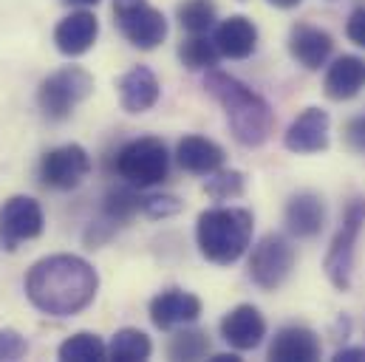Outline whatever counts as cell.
I'll return each mask as SVG.
<instances>
[{
    "label": "cell",
    "instance_id": "obj_1",
    "mask_svg": "<svg viewBox=\"0 0 365 362\" xmlns=\"http://www.w3.org/2000/svg\"><path fill=\"white\" fill-rule=\"evenodd\" d=\"M99 291V274L80 255H48L26 274V297L48 317H74Z\"/></svg>",
    "mask_w": 365,
    "mask_h": 362
},
{
    "label": "cell",
    "instance_id": "obj_2",
    "mask_svg": "<svg viewBox=\"0 0 365 362\" xmlns=\"http://www.w3.org/2000/svg\"><path fill=\"white\" fill-rule=\"evenodd\" d=\"M204 88L224 108L227 122H230V130H232V136H235L238 145H244V148H261L272 136L274 113L272 108H269V102L261 93L247 88L232 74H224V71H215V68L207 71Z\"/></svg>",
    "mask_w": 365,
    "mask_h": 362
},
{
    "label": "cell",
    "instance_id": "obj_3",
    "mask_svg": "<svg viewBox=\"0 0 365 362\" xmlns=\"http://www.w3.org/2000/svg\"><path fill=\"white\" fill-rule=\"evenodd\" d=\"M255 218L241 207H210L195 221L198 252L218 267H230L241 261L252 244Z\"/></svg>",
    "mask_w": 365,
    "mask_h": 362
},
{
    "label": "cell",
    "instance_id": "obj_4",
    "mask_svg": "<svg viewBox=\"0 0 365 362\" xmlns=\"http://www.w3.org/2000/svg\"><path fill=\"white\" fill-rule=\"evenodd\" d=\"M116 173L125 184H133L136 190L162 184L170 173V153L165 148L162 139L156 136H142L128 142L119 153H116Z\"/></svg>",
    "mask_w": 365,
    "mask_h": 362
},
{
    "label": "cell",
    "instance_id": "obj_5",
    "mask_svg": "<svg viewBox=\"0 0 365 362\" xmlns=\"http://www.w3.org/2000/svg\"><path fill=\"white\" fill-rule=\"evenodd\" d=\"M91 93H93V77L83 66H63L60 71L48 74L40 83V88H37V105H40V110L48 119L63 122Z\"/></svg>",
    "mask_w": 365,
    "mask_h": 362
},
{
    "label": "cell",
    "instance_id": "obj_6",
    "mask_svg": "<svg viewBox=\"0 0 365 362\" xmlns=\"http://www.w3.org/2000/svg\"><path fill=\"white\" fill-rule=\"evenodd\" d=\"M365 227V198H357L349 204L340 229L331 238V247L326 252L323 269L326 277L331 280L334 289L349 291L351 289V277H354V252H357V241Z\"/></svg>",
    "mask_w": 365,
    "mask_h": 362
},
{
    "label": "cell",
    "instance_id": "obj_7",
    "mask_svg": "<svg viewBox=\"0 0 365 362\" xmlns=\"http://www.w3.org/2000/svg\"><path fill=\"white\" fill-rule=\"evenodd\" d=\"M113 23L119 34L142 51H153L168 37L165 14L148 0H113Z\"/></svg>",
    "mask_w": 365,
    "mask_h": 362
},
{
    "label": "cell",
    "instance_id": "obj_8",
    "mask_svg": "<svg viewBox=\"0 0 365 362\" xmlns=\"http://www.w3.org/2000/svg\"><path fill=\"white\" fill-rule=\"evenodd\" d=\"M294 269V247L286 235H264L250 255V277L258 289L274 291L280 289Z\"/></svg>",
    "mask_w": 365,
    "mask_h": 362
},
{
    "label": "cell",
    "instance_id": "obj_9",
    "mask_svg": "<svg viewBox=\"0 0 365 362\" xmlns=\"http://www.w3.org/2000/svg\"><path fill=\"white\" fill-rule=\"evenodd\" d=\"M46 215L37 198L31 195H11L0 207V244L14 252L20 244L34 241L43 235Z\"/></svg>",
    "mask_w": 365,
    "mask_h": 362
},
{
    "label": "cell",
    "instance_id": "obj_10",
    "mask_svg": "<svg viewBox=\"0 0 365 362\" xmlns=\"http://www.w3.org/2000/svg\"><path fill=\"white\" fill-rule=\"evenodd\" d=\"M91 173V156L83 145H63L43 156L40 179L51 190H74Z\"/></svg>",
    "mask_w": 365,
    "mask_h": 362
},
{
    "label": "cell",
    "instance_id": "obj_11",
    "mask_svg": "<svg viewBox=\"0 0 365 362\" xmlns=\"http://www.w3.org/2000/svg\"><path fill=\"white\" fill-rule=\"evenodd\" d=\"M267 337V320L252 303H241L221 320V340L235 351H252Z\"/></svg>",
    "mask_w": 365,
    "mask_h": 362
},
{
    "label": "cell",
    "instance_id": "obj_12",
    "mask_svg": "<svg viewBox=\"0 0 365 362\" xmlns=\"http://www.w3.org/2000/svg\"><path fill=\"white\" fill-rule=\"evenodd\" d=\"M150 323L162 331L190 326L201 317V300L184 289H165L150 300Z\"/></svg>",
    "mask_w": 365,
    "mask_h": 362
},
{
    "label": "cell",
    "instance_id": "obj_13",
    "mask_svg": "<svg viewBox=\"0 0 365 362\" xmlns=\"http://www.w3.org/2000/svg\"><path fill=\"white\" fill-rule=\"evenodd\" d=\"M329 113L323 108H306L283 133V145L292 153H320L329 148Z\"/></svg>",
    "mask_w": 365,
    "mask_h": 362
},
{
    "label": "cell",
    "instance_id": "obj_14",
    "mask_svg": "<svg viewBox=\"0 0 365 362\" xmlns=\"http://www.w3.org/2000/svg\"><path fill=\"white\" fill-rule=\"evenodd\" d=\"M96 37H99V20L93 17V11H86V9L71 11L54 29V46L66 57H83L93 48Z\"/></svg>",
    "mask_w": 365,
    "mask_h": 362
},
{
    "label": "cell",
    "instance_id": "obj_15",
    "mask_svg": "<svg viewBox=\"0 0 365 362\" xmlns=\"http://www.w3.org/2000/svg\"><path fill=\"white\" fill-rule=\"evenodd\" d=\"M334 51V40L329 31L317 29V26H309V23H300L292 29L289 34V54L306 68V71H320L329 57Z\"/></svg>",
    "mask_w": 365,
    "mask_h": 362
},
{
    "label": "cell",
    "instance_id": "obj_16",
    "mask_svg": "<svg viewBox=\"0 0 365 362\" xmlns=\"http://www.w3.org/2000/svg\"><path fill=\"white\" fill-rule=\"evenodd\" d=\"M116 88H119V105L128 113H145L162 96V86L148 66H133L130 71H125L119 77Z\"/></svg>",
    "mask_w": 365,
    "mask_h": 362
},
{
    "label": "cell",
    "instance_id": "obj_17",
    "mask_svg": "<svg viewBox=\"0 0 365 362\" xmlns=\"http://www.w3.org/2000/svg\"><path fill=\"white\" fill-rule=\"evenodd\" d=\"M283 218H286V229L294 238H314L326 224V201L312 190L294 192L286 204Z\"/></svg>",
    "mask_w": 365,
    "mask_h": 362
},
{
    "label": "cell",
    "instance_id": "obj_18",
    "mask_svg": "<svg viewBox=\"0 0 365 362\" xmlns=\"http://www.w3.org/2000/svg\"><path fill=\"white\" fill-rule=\"evenodd\" d=\"M212 40H215L221 57L247 60L258 48V26L244 14H232V17H227V20H221L215 26Z\"/></svg>",
    "mask_w": 365,
    "mask_h": 362
},
{
    "label": "cell",
    "instance_id": "obj_19",
    "mask_svg": "<svg viewBox=\"0 0 365 362\" xmlns=\"http://www.w3.org/2000/svg\"><path fill=\"white\" fill-rule=\"evenodd\" d=\"M320 337L306 326H286L274 334L269 360L274 362H314L320 360Z\"/></svg>",
    "mask_w": 365,
    "mask_h": 362
},
{
    "label": "cell",
    "instance_id": "obj_20",
    "mask_svg": "<svg viewBox=\"0 0 365 362\" xmlns=\"http://www.w3.org/2000/svg\"><path fill=\"white\" fill-rule=\"evenodd\" d=\"M224 148L215 145L207 136H184L176 145V162L179 167L192 176H210L224 167Z\"/></svg>",
    "mask_w": 365,
    "mask_h": 362
},
{
    "label": "cell",
    "instance_id": "obj_21",
    "mask_svg": "<svg viewBox=\"0 0 365 362\" xmlns=\"http://www.w3.org/2000/svg\"><path fill=\"white\" fill-rule=\"evenodd\" d=\"M365 88V60L354 57V54H343L337 57L323 80V90L329 99L334 102H346L354 99L360 90Z\"/></svg>",
    "mask_w": 365,
    "mask_h": 362
},
{
    "label": "cell",
    "instance_id": "obj_22",
    "mask_svg": "<svg viewBox=\"0 0 365 362\" xmlns=\"http://www.w3.org/2000/svg\"><path fill=\"white\" fill-rule=\"evenodd\" d=\"M150 354H153V343L139 329H119L108 346V357L116 362H145Z\"/></svg>",
    "mask_w": 365,
    "mask_h": 362
},
{
    "label": "cell",
    "instance_id": "obj_23",
    "mask_svg": "<svg viewBox=\"0 0 365 362\" xmlns=\"http://www.w3.org/2000/svg\"><path fill=\"white\" fill-rule=\"evenodd\" d=\"M179 60L190 71H212L221 60V51L212 37L207 34H190L179 46Z\"/></svg>",
    "mask_w": 365,
    "mask_h": 362
},
{
    "label": "cell",
    "instance_id": "obj_24",
    "mask_svg": "<svg viewBox=\"0 0 365 362\" xmlns=\"http://www.w3.org/2000/svg\"><path fill=\"white\" fill-rule=\"evenodd\" d=\"M57 357L63 362H102L108 357V346L91 331H80L57 348Z\"/></svg>",
    "mask_w": 365,
    "mask_h": 362
},
{
    "label": "cell",
    "instance_id": "obj_25",
    "mask_svg": "<svg viewBox=\"0 0 365 362\" xmlns=\"http://www.w3.org/2000/svg\"><path fill=\"white\" fill-rule=\"evenodd\" d=\"M102 212H105L108 221L125 224V221H130L136 212H142V195L136 192L133 184H128V187H113V190L105 195Z\"/></svg>",
    "mask_w": 365,
    "mask_h": 362
},
{
    "label": "cell",
    "instance_id": "obj_26",
    "mask_svg": "<svg viewBox=\"0 0 365 362\" xmlns=\"http://www.w3.org/2000/svg\"><path fill=\"white\" fill-rule=\"evenodd\" d=\"M179 26L187 34H207L215 26V3L212 0H184L179 6Z\"/></svg>",
    "mask_w": 365,
    "mask_h": 362
},
{
    "label": "cell",
    "instance_id": "obj_27",
    "mask_svg": "<svg viewBox=\"0 0 365 362\" xmlns=\"http://www.w3.org/2000/svg\"><path fill=\"white\" fill-rule=\"evenodd\" d=\"M207 351H210V337L207 331H198V329H182L168 343L170 360H201L207 357Z\"/></svg>",
    "mask_w": 365,
    "mask_h": 362
},
{
    "label": "cell",
    "instance_id": "obj_28",
    "mask_svg": "<svg viewBox=\"0 0 365 362\" xmlns=\"http://www.w3.org/2000/svg\"><path fill=\"white\" fill-rule=\"evenodd\" d=\"M244 187H247V179L238 170H215V173H210V179L204 184L207 195L215 201L238 198V195H244Z\"/></svg>",
    "mask_w": 365,
    "mask_h": 362
},
{
    "label": "cell",
    "instance_id": "obj_29",
    "mask_svg": "<svg viewBox=\"0 0 365 362\" xmlns=\"http://www.w3.org/2000/svg\"><path fill=\"white\" fill-rule=\"evenodd\" d=\"M182 210V201L176 195H148L142 198V212L148 218H170Z\"/></svg>",
    "mask_w": 365,
    "mask_h": 362
},
{
    "label": "cell",
    "instance_id": "obj_30",
    "mask_svg": "<svg viewBox=\"0 0 365 362\" xmlns=\"http://www.w3.org/2000/svg\"><path fill=\"white\" fill-rule=\"evenodd\" d=\"M29 343L23 334H17L14 329H0V362H14L26 357Z\"/></svg>",
    "mask_w": 365,
    "mask_h": 362
},
{
    "label": "cell",
    "instance_id": "obj_31",
    "mask_svg": "<svg viewBox=\"0 0 365 362\" xmlns=\"http://www.w3.org/2000/svg\"><path fill=\"white\" fill-rule=\"evenodd\" d=\"M343 136H346V145H349V150H354V153H363V156H365V113L354 116V119H349V125H346Z\"/></svg>",
    "mask_w": 365,
    "mask_h": 362
},
{
    "label": "cell",
    "instance_id": "obj_32",
    "mask_svg": "<svg viewBox=\"0 0 365 362\" xmlns=\"http://www.w3.org/2000/svg\"><path fill=\"white\" fill-rule=\"evenodd\" d=\"M346 37H349L354 46L365 48V3H363V6H357V9L349 14V23H346Z\"/></svg>",
    "mask_w": 365,
    "mask_h": 362
},
{
    "label": "cell",
    "instance_id": "obj_33",
    "mask_svg": "<svg viewBox=\"0 0 365 362\" xmlns=\"http://www.w3.org/2000/svg\"><path fill=\"white\" fill-rule=\"evenodd\" d=\"M337 362H365V348H340L334 354Z\"/></svg>",
    "mask_w": 365,
    "mask_h": 362
},
{
    "label": "cell",
    "instance_id": "obj_34",
    "mask_svg": "<svg viewBox=\"0 0 365 362\" xmlns=\"http://www.w3.org/2000/svg\"><path fill=\"white\" fill-rule=\"evenodd\" d=\"M269 6H274V9H294V6H300L303 0H267Z\"/></svg>",
    "mask_w": 365,
    "mask_h": 362
},
{
    "label": "cell",
    "instance_id": "obj_35",
    "mask_svg": "<svg viewBox=\"0 0 365 362\" xmlns=\"http://www.w3.org/2000/svg\"><path fill=\"white\" fill-rule=\"evenodd\" d=\"M212 362H241V360H238V354H215Z\"/></svg>",
    "mask_w": 365,
    "mask_h": 362
},
{
    "label": "cell",
    "instance_id": "obj_36",
    "mask_svg": "<svg viewBox=\"0 0 365 362\" xmlns=\"http://www.w3.org/2000/svg\"><path fill=\"white\" fill-rule=\"evenodd\" d=\"M68 6H96L99 0H66Z\"/></svg>",
    "mask_w": 365,
    "mask_h": 362
}]
</instances>
